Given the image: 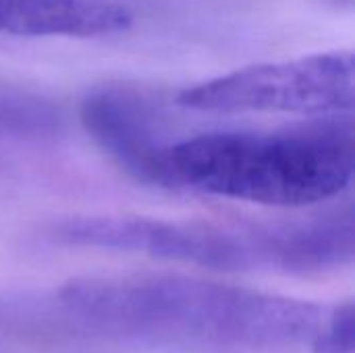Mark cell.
<instances>
[{
    "instance_id": "2",
    "label": "cell",
    "mask_w": 355,
    "mask_h": 353,
    "mask_svg": "<svg viewBox=\"0 0 355 353\" xmlns=\"http://www.w3.org/2000/svg\"><path fill=\"white\" fill-rule=\"evenodd\" d=\"M355 171L349 114L270 131H204L166 139L144 183L272 208H306L343 193Z\"/></svg>"
},
{
    "instance_id": "3",
    "label": "cell",
    "mask_w": 355,
    "mask_h": 353,
    "mask_svg": "<svg viewBox=\"0 0 355 353\" xmlns=\"http://www.w3.org/2000/svg\"><path fill=\"white\" fill-rule=\"evenodd\" d=\"M64 248L133 252L231 273L318 275L352 264V206L293 221H160L144 216H71L44 229Z\"/></svg>"
},
{
    "instance_id": "4",
    "label": "cell",
    "mask_w": 355,
    "mask_h": 353,
    "mask_svg": "<svg viewBox=\"0 0 355 353\" xmlns=\"http://www.w3.org/2000/svg\"><path fill=\"white\" fill-rule=\"evenodd\" d=\"M355 62L352 52H320L293 60L262 62L206 79L177 94L175 104L210 114H304L352 112Z\"/></svg>"
},
{
    "instance_id": "7",
    "label": "cell",
    "mask_w": 355,
    "mask_h": 353,
    "mask_svg": "<svg viewBox=\"0 0 355 353\" xmlns=\"http://www.w3.org/2000/svg\"><path fill=\"white\" fill-rule=\"evenodd\" d=\"M64 131V112L50 98L0 81V139L52 141Z\"/></svg>"
},
{
    "instance_id": "1",
    "label": "cell",
    "mask_w": 355,
    "mask_h": 353,
    "mask_svg": "<svg viewBox=\"0 0 355 353\" xmlns=\"http://www.w3.org/2000/svg\"><path fill=\"white\" fill-rule=\"evenodd\" d=\"M331 308L183 275H116L0 298V353L133 343L216 353L316 352Z\"/></svg>"
},
{
    "instance_id": "6",
    "label": "cell",
    "mask_w": 355,
    "mask_h": 353,
    "mask_svg": "<svg viewBox=\"0 0 355 353\" xmlns=\"http://www.w3.org/2000/svg\"><path fill=\"white\" fill-rule=\"evenodd\" d=\"M133 15L112 0H0V33L96 37L127 31Z\"/></svg>"
},
{
    "instance_id": "5",
    "label": "cell",
    "mask_w": 355,
    "mask_h": 353,
    "mask_svg": "<svg viewBox=\"0 0 355 353\" xmlns=\"http://www.w3.org/2000/svg\"><path fill=\"white\" fill-rule=\"evenodd\" d=\"M79 119L89 137L141 183L154 152L168 139L156 100L129 85H102L87 92Z\"/></svg>"
},
{
    "instance_id": "8",
    "label": "cell",
    "mask_w": 355,
    "mask_h": 353,
    "mask_svg": "<svg viewBox=\"0 0 355 353\" xmlns=\"http://www.w3.org/2000/svg\"><path fill=\"white\" fill-rule=\"evenodd\" d=\"M354 304L343 302L331 308L314 353H354Z\"/></svg>"
}]
</instances>
